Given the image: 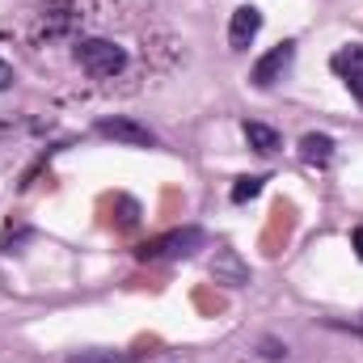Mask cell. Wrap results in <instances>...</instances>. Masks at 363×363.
<instances>
[{"instance_id": "obj_13", "label": "cell", "mask_w": 363, "mask_h": 363, "mask_svg": "<svg viewBox=\"0 0 363 363\" xmlns=\"http://www.w3.org/2000/svg\"><path fill=\"white\" fill-rule=\"evenodd\" d=\"M262 359H271V363H279V359H287V342H279V338H262Z\"/></svg>"}, {"instance_id": "obj_15", "label": "cell", "mask_w": 363, "mask_h": 363, "mask_svg": "<svg viewBox=\"0 0 363 363\" xmlns=\"http://www.w3.org/2000/svg\"><path fill=\"white\" fill-rule=\"evenodd\" d=\"M351 245H355V258L363 262V228H355V233H351Z\"/></svg>"}, {"instance_id": "obj_9", "label": "cell", "mask_w": 363, "mask_h": 363, "mask_svg": "<svg viewBox=\"0 0 363 363\" xmlns=\"http://www.w3.org/2000/svg\"><path fill=\"white\" fill-rule=\"evenodd\" d=\"M241 135H245V144H250L254 152H262V157L279 152V131H274V127H267V123L245 118V123H241Z\"/></svg>"}, {"instance_id": "obj_8", "label": "cell", "mask_w": 363, "mask_h": 363, "mask_svg": "<svg viewBox=\"0 0 363 363\" xmlns=\"http://www.w3.org/2000/svg\"><path fill=\"white\" fill-rule=\"evenodd\" d=\"M211 274H216V283H233V287H241V283H250V267L237 258V250H220L216 254V262H211Z\"/></svg>"}, {"instance_id": "obj_3", "label": "cell", "mask_w": 363, "mask_h": 363, "mask_svg": "<svg viewBox=\"0 0 363 363\" xmlns=\"http://www.w3.org/2000/svg\"><path fill=\"white\" fill-rule=\"evenodd\" d=\"M203 241H207L203 228H178V233H165V237L140 245L135 254H140L144 262H152V258H190L194 250H203Z\"/></svg>"}, {"instance_id": "obj_4", "label": "cell", "mask_w": 363, "mask_h": 363, "mask_svg": "<svg viewBox=\"0 0 363 363\" xmlns=\"http://www.w3.org/2000/svg\"><path fill=\"white\" fill-rule=\"evenodd\" d=\"M97 135H101V140H114V144H127V148H157V135H152L144 123L127 118V114L97 118Z\"/></svg>"}, {"instance_id": "obj_6", "label": "cell", "mask_w": 363, "mask_h": 363, "mask_svg": "<svg viewBox=\"0 0 363 363\" xmlns=\"http://www.w3.org/2000/svg\"><path fill=\"white\" fill-rule=\"evenodd\" d=\"M330 68L347 81V89L351 97L363 106V43H347L342 51H334V60H330Z\"/></svg>"}, {"instance_id": "obj_1", "label": "cell", "mask_w": 363, "mask_h": 363, "mask_svg": "<svg viewBox=\"0 0 363 363\" xmlns=\"http://www.w3.org/2000/svg\"><path fill=\"white\" fill-rule=\"evenodd\" d=\"M72 55H77L81 72L93 77V81H114V77L127 72V51L114 38H77Z\"/></svg>"}, {"instance_id": "obj_10", "label": "cell", "mask_w": 363, "mask_h": 363, "mask_svg": "<svg viewBox=\"0 0 363 363\" xmlns=\"http://www.w3.org/2000/svg\"><path fill=\"white\" fill-rule=\"evenodd\" d=\"M300 157H304L308 165H330V161H334V140H330L325 131H308V135L300 140Z\"/></svg>"}, {"instance_id": "obj_5", "label": "cell", "mask_w": 363, "mask_h": 363, "mask_svg": "<svg viewBox=\"0 0 363 363\" xmlns=\"http://www.w3.org/2000/svg\"><path fill=\"white\" fill-rule=\"evenodd\" d=\"M291 64H296V43H279V47H271V51L254 64L250 81H254L258 89H274V85L291 72Z\"/></svg>"}, {"instance_id": "obj_7", "label": "cell", "mask_w": 363, "mask_h": 363, "mask_svg": "<svg viewBox=\"0 0 363 363\" xmlns=\"http://www.w3.org/2000/svg\"><path fill=\"white\" fill-rule=\"evenodd\" d=\"M258 30H262L258 4H241V9L233 13V21H228V47H233V51H250V43L258 38Z\"/></svg>"}, {"instance_id": "obj_12", "label": "cell", "mask_w": 363, "mask_h": 363, "mask_svg": "<svg viewBox=\"0 0 363 363\" xmlns=\"http://www.w3.org/2000/svg\"><path fill=\"white\" fill-rule=\"evenodd\" d=\"M68 363H131V359L118 355V351H77Z\"/></svg>"}, {"instance_id": "obj_14", "label": "cell", "mask_w": 363, "mask_h": 363, "mask_svg": "<svg viewBox=\"0 0 363 363\" xmlns=\"http://www.w3.org/2000/svg\"><path fill=\"white\" fill-rule=\"evenodd\" d=\"M9 85H13V68H9V64L0 60V93L9 89Z\"/></svg>"}, {"instance_id": "obj_2", "label": "cell", "mask_w": 363, "mask_h": 363, "mask_svg": "<svg viewBox=\"0 0 363 363\" xmlns=\"http://www.w3.org/2000/svg\"><path fill=\"white\" fill-rule=\"evenodd\" d=\"M81 4L77 0H47L43 9H38V34L47 38V43H60V38H72L77 34V26H81Z\"/></svg>"}, {"instance_id": "obj_11", "label": "cell", "mask_w": 363, "mask_h": 363, "mask_svg": "<svg viewBox=\"0 0 363 363\" xmlns=\"http://www.w3.org/2000/svg\"><path fill=\"white\" fill-rule=\"evenodd\" d=\"M262 186H267L262 174H254V178H237L233 182V190H228V199H233V203H250V199L262 194Z\"/></svg>"}]
</instances>
